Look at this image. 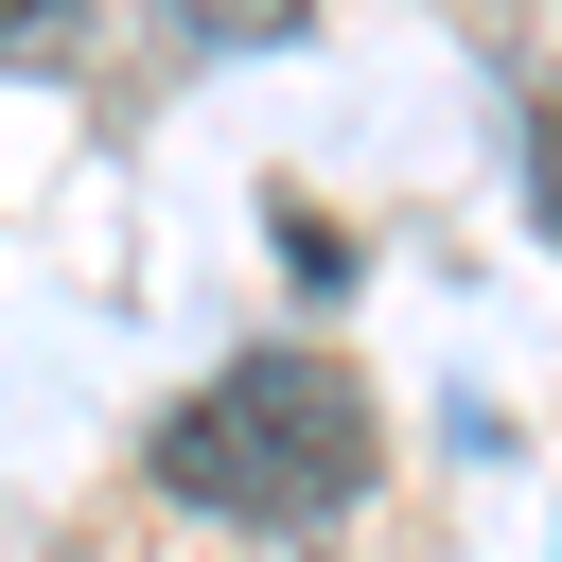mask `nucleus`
I'll use <instances>...</instances> for the list:
<instances>
[{
	"instance_id": "f257e3e1",
	"label": "nucleus",
	"mask_w": 562,
	"mask_h": 562,
	"mask_svg": "<svg viewBox=\"0 0 562 562\" xmlns=\"http://www.w3.org/2000/svg\"><path fill=\"white\" fill-rule=\"evenodd\" d=\"M140 457H158L176 509H228V527H334V509L369 492L386 422H369V386H351L334 351H228Z\"/></svg>"
},
{
	"instance_id": "f03ea898",
	"label": "nucleus",
	"mask_w": 562,
	"mask_h": 562,
	"mask_svg": "<svg viewBox=\"0 0 562 562\" xmlns=\"http://www.w3.org/2000/svg\"><path fill=\"white\" fill-rule=\"evenodd\" d=\"M527 140H544V158H527V176H544V228H562V88H544V105H527Z\"/></svg>"
}]
</instances>
